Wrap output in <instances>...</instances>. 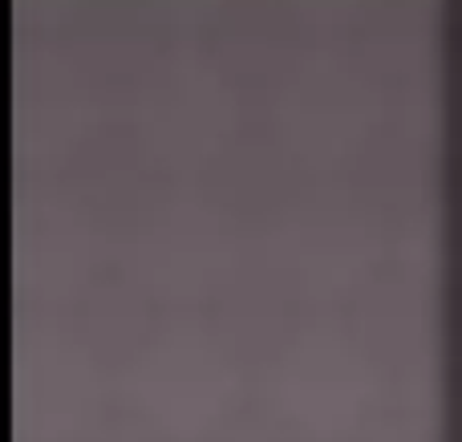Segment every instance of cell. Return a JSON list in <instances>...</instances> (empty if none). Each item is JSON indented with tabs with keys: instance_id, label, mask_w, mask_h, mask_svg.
I'll return each instance as SVG.
<instances>
[]
</instances>
